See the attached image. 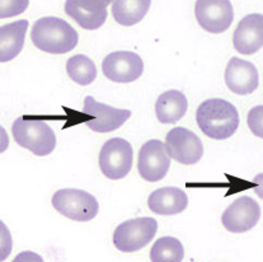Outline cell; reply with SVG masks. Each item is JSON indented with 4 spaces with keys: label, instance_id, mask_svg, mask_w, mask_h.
Here are the masks:
<instances>
[{
    "label": "cell",
    "instance_id": "cell-10",
    "mask_svg": "<svg viewBox=\"0 0 263 262\" xmlns=\"http://www.w3.org/2000/svg\"><path fill=\"white\" fill-rule=\"evenodd\" d=\"M102 71L111 82L131 83L143 76L144 61L133 51H115L104 58Z\"/></svg>",
    "mask_w": 263,
    "mask_h": 262
},
{
    "label": "cell",
    "instance_id": "cell-2",
    "mask_svg": "<svg viewBox=\"0 0 263 262\" xmlns=\"http://www.w3.org/2000/svg\"><path fill=\"white\" fill-rule=\"evenodd\" d=\"M31 40L41 51L63 55L77 47L79 36L66 21L58 17H44L34 22Z\"/></svg>",
    "mask_w": 263,
    "mask_h": 262
},
{
    "label": "cell",
    "instance_id": "cell-9",
    "mask_svg": "<svg viewBox=\"0 0 263 262\" xmlns=\"http://www.w3.org/2000/svg\"><path fill=\"white\" fill-rule=\"evenodd\" d=\"M171 167L165 144L158 139L146 141L139 152L138 171L141 178L147 182H158L167 176Z\"/></svg>",
    "mask_w": 263,
    "mask_h": 262
},
{
    "label": "cell",
    "instance_id": "cell-12",
    "mask_svg": "<svg viewBox=\"0 0 263 262\" xmlns=\"http://www.w3.org/2000/svg\"><path fill=\"white\" fill-rule=\"evenodd\" d=\"M261 218L258 202L249 196H241L225 209L221 223L232 233H246L257 226Z\"/></svg>",
    "mask_w": 263,
    "mask_h": 262
},
{
    "label": "cell",
    "instance_id": "cell-1",
    "mask_svg": "<svg viewBox=\"0 0 263 262\" xmlns=\"http://www.w3.org/2000/svg\"><path fill=\"white\" fill-rule=\"evenodd\" d=\"M198 127L208 138L225 140L235 134L239 126V114L233 103L220 98L206 100L196 112Z\"/></svg>",
    "mask_w": 263,
    "mask_h": 262
},
{
    "label": "cell",
    "instance_id": "cell-16",
    "mask_svg": "<svg viewBox=\"0 0 263 262\" xmlns=\"http://www.w3.org/2000/svg\"><path fill=\"white\" fill-rule=\"evenodd\" d=\"M28 21H15L0 28V61L8 63L20 55L24 46Z\"/></svg>",
    "mask_w": 263,
    "mask_h": 262
},
{
    "label": "cell",
    "instance_id": "cell-23",
    "mask_svg": "<svg viewBox=\"0 0 263 262\" xmlns=\"http://www.w3.org/2000/svg\"><path fill=\"white\" fill-rule=\"evenodd\" d=\"M248 127L257 138L263 139V106H256L248 112Z\"/></svg>",
    "mask_w": 263,
    "mask_h": 262
},
{
    "label": "cell",
    "instance_id": "cell-3",
    "mask_svg": "<svg viewBox=\"0 0 263 262\" xmlns=\"http://www.w3.org/2000/svg\"><path fill=\"white\" fill-rule=\"evenodd\" d=\"M13 138L22 148L39 157L48 156L56 148V135L45 121L21 116L13 122Z\"/></svg>",
    "mask_w": 263,
    "mask_h": 262
},
{
    "label": "cell",
    "instance_id": "cell-21",
    "mask_svg": "<svg viewBox=\"0 0 263 262\" xmlns=\"http://www.w3.org/2000/svg\"><path fill=\"white\" fill-rule=\"evenodd\" d=\"M65 13L82 28L88 29V31H95V29H98L99 27L103 26L107 20V14H108V12L102 13V14L89 13L80 7L78 0H66Z\"/></svg>",
    "mask_w": 263,
    "mask_h": 262
},
{
    "label": "cell",
    "instance_id": "cell-20",
    "mask_svg": "<svg viewBox=\"0 0 263 262\" xmlns=\"http://www.w3.org/2000/svg\"><path fill=\"white\" fill-rule=\"evenodd\" d=\"M66 73L79 85H89L97 78V68L93 60L85 55H75L66 61Z\"/></svg>",
    "mask_w": 263,
    "mask_h": 262
},
{
    "label": "cell",
    "instance_id": "cell-4",
    "mask_svg": "<svg viewBox=\"0 0 263 262\" xmlns=\"http://www.w3.org/2000/svg\"><path fill=\"white\" fill-rule=\"evenodd\" d=\"M158 231V221L144 216L121 223L114 232V245L123 253H133L146 247Z\"/></svg>",
    "mask_w": 263,
    "mask_h": 262
},
{
    "label": "cell",
    "instance_id": "cell-25",
    "mask_svg": "<svg viewBox=\"0 0 263 262\" xmlns=\"http://www.w3.org/2000/svg\"><path fill=\"white\" fill-rule=\"evenodd\" d=\"M12 262H45L42 256L39 253H34L32 251H23V252L18 253L15 258Z\"/></svg>",
    "mask_w": 263,
    "mask_h": 262
},
{
    "label": "cell",
    "instance_id": "cell-22",
    "mask_svg": "<svg viewBox=\"0 0 263 262\" xmlns=\"http://www.w3.org/2000/svg\"><path fill=\"white\" fill-rule=\"evenodd\" d=\"M29 0H0V18H12L22 14L28 8Z\"/></svg>",
    "mask_w": 263,
    "mask_h": 262
},
{
    "label": "cell",
    "instance_id": "cell-17",
    "mask_svg": "<svg viewBox=\"0 0 263 262\" xmlns=\"http://www.w3.org/2000/svg\"><path fill=\"white\" fill-rule=\"evenodd\" d=\"M189 101L181 90H167L155 103V114L162 124H176L186 115Z\"/></svg>",
    "mask_w": 263,
    "mask_h": 262
},
{
    "label": "cell",
    "instance_id": "cell-14",
    "mask_svg": "<svg viewBox=\"0 0 263 262\" xmlns=\"http://www.w3.org/2000/svg\"><path fill=\"white\" fill-rule=\"evenodd\" d=\"M234 49L241 55H252L263 47V14L253 13L240 21L233 34Z\"/></svg>",
    "mask_w": 263,
    "mask_h": 262
},
{
    "label": "cell",
    "instance_id": "cell-6",
    "mask_svg": "<svg viewBox=\"0 0 263 262\" xmlns=\"http://www.w3.org/2000/svg\"><path fill=\"white\" fill-rule=\"evenodd\" d=\"M99 170L109 180H121L130 173L134 162L133 146L122 138L107 140L99 152Z\"/></svg>",
    "mask_w": 263,
    "mask_h": 262
},
{
    "label": "cell",
    "instance_id": "cell-24",
    "mask_svg": "<svg viewBox=\"0 0 263 262\" xmlns=\"http://www.w3.org/2000/svg\"><path fill=\"white\" fill-rule=\"evenodd\" d=\"M115 0H78L83 9L88 10L93 14H102L107 13V7Z\"/></svg>",
    "mask_w": 263,
    "mask_h": 262
},
{
    "label": "cell",
    "instance_id": "cell-13",
    "mask_svg": "<svg viewBox=\"0 0 263 262\" xmlns=\"http://www.w3.org/2000/svg\"><path fill=\"white\" fill-rule=\"evenodd\" d=\"M225 83L235 95H252L258 88V70L251 61L232 58L225 69Z\"/></svg>",
    "mask_w": 263,
    "mask_h": 262
},
{
    "label": "cell",
    "instance_id": "cell-7",
    "mask_svg": "<svg viewBox=\"0 0 263 262\" xmlns=\"http://www.w3.org/2000/svg\"><path fill=\"white\" fill-rule=\"evenodd\" d=\"M165 148L172 159L184 165L196 164L203 156L202 141L186 127H174L169 131L165 136Z\"/></svg>",
    "mask_w": 263,
    "mask_h": 262
},
{
    "label": "cell",
    "instance_id": "cell-18",
    "mask_svg": "<svg viewBox=\"0 0 263 262\" xmlns=\"http://www.w3.org/2000/svg\"><path fill=\"white\" fill-rule=\"evenodd\" d=\"M150 4L152 0H115L112 15L121 26H135L147 14Z\"/></svg>",
    "mask_w": 263,
    "mask_h": 262
},
{
    "label": "cell",
    "instance_id": "cell-19",
    "mask_svg": "<svg viewBox=\"0 0 263 262\" xmlns=\"http://www.w3.org/2000/svg\"><path fill=\"white\" fill-rule=\"evenodd\" d=\"M183 257V245L174 237L159 238L150 250L152 262H182Z\"/></svg>",
    "mask_w": 263,
    "mask_h": 262
},
{
    "label": "cell",
    "instance_id": "cell-26",
    "mask_svg": "<svg viewBox=\"0 0 263 262\" xmlns=\"http://www.w3.org/2000/svg\"><path fill=\"white\" fill-rule=\"evenodd\" d=\"M254 182H256V184H258V187H256V194L258 195L261 199H263V173L262 175L256 176Z\"/></svg>",
    "mask_w": 263,
    "mask_h": 262
},
{
    "label": "cell",
    "instance_id": "cell-5",
    "mask_svg": "<svg viewBox=\"0 0 263 262\" xmlns=\"http://www.w3.org/2000/svg\"><path fill=\"white\" fill-rule=\"evenodd\" d=\"M53 209L75 221H89L99 211V202L89 192L78 189H63L51 199Z\"/></svg>",
    "mask_w": 263,
    "mask_h": 262
},
{
    "label": "cell",
    "instance_id": "cell-11",
    "mask_svg": "<svg viewBox=\"0 0 263 262\" xmlns=\"http://www.w3.org/2000/svg\"><path fill=\"white\" fill-rule=\"evenodd\" d=\"M83 112L89 115V120L85 124L96 133H111L120 129L131 117L130 109H119L97 102L92 96L85 97Z\"/></svg>",
    "mask_w": 263,
    "mask_h": 262
},
{
    "label": "cell",
    "instance_id": "cell-8",
    "mask_svg": "<svg viewBox=\"0 0 263 262\" xmlns=\"http://www.w3.org/2000/svg\"><path fill=\"white\" fill-rule=\"evenodd\" d=\"M195 15L205 31L222 33L232 26L234 10L230 0H196Z\"/></svg>",
    "mask_w": 263,
    "mask_h": 262
},
{
    "label": "cell",
    "instance_id": "cell-15",
    "mask_svg": "<svg viewBox=\"0 0 263 262\" xmlns=\"http://www.w3.org/2000/svg\"><path fill=\"white\" fill-rule=\"evenodd\" d=\"M147 207L158 215H177L189 207V196L178 187H162L149 195Z\"/></svg>",
    "mask_w": 263,
    "mask_h": 262
}]
</instances>
